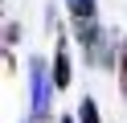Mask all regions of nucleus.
<instances>
[{
  "label": "nucleus",
  "mask_w": 127,
  "mask_h": 123,
  "mask_svg": "<svg viewBox=\"0 0 127 123\" xmlns=\"http://www.w3.org/2000/svg\"><path fill=\"white\" fill-rule=\"evenodd\" d=\"M66 12H70L78 45L86 49V62L111 66L115 53H111V41H107V33H102V25H98V0H66Z\"/></svg>",
  "instance_id": "nucleus-1"
},
{
  "label": "nucleus",
  "mask_w": 127,
  "mask_h": 123,
  "mask_svg": "<svg viewBox=\"0 0 127 123\" xmlns=\"http://www.w3.org/2000/svg\"><path fill=\"white\" fill-rule=\"evenodd\" d=\"M53 66L45 57H29V119L33 123H45L53 115Z\"/></svg>",
  "instance_id": "nucleus-2"
},
{
  "label": "nucleus",
  "mask_w": 127,
  "mask_h": 123,
  "mask_svg": "<svg viewBox=\"0 0 127 123\" xmlns=\"http://www.w3.org/2000/svg\"><path fill=\"white\" fill-rule=\"evenodd\" d=\"M53 82H58V90H66L70 86V53L62 49V41H58V53H53Z\"/></svg>",
  "instance_id": "nucleus-3"
},
{
  "label": "nucleus",
  "mask_w": 127,
  "mask_h": 123,
  "mask_svg": "<svg viewBox=\"0 0 127 123\" xmlns=\"http://www.w3.org/2000/svg\"><path fill=\"white\" fill-rule=\"evenodd\" d=\"M78 123H102V115H98V103H94L90 94L78 103Z\"/></svg>",
  "instance_id": "nucleus-4"
},
{
  "label": "nucleus",
  "mask_w": 127,
  "mask_h": 123,
  "mask_svg": "<svg viewBox=\"0 0 127 123\" xmlns=\"http://www.w3.org/2000/svg\"><path fill=\"white\" fill-rule=\"evenodd\" d=\"M119 94H123L127 98V37H123V45H119Z\"/></svg>",
  "instance_id": "nucleus-5"
},
{
  "label": "nucleus",
  "mask_w": 127,
  "mask_h": 123,
  "mask_svg": "<svg viewBox=\"0 0 127 123\" xmlns=\"http://www.w3.org/2000/svg\"><path fill=\"white\" fill-rule=\"evenodd\" d=\"M17 37H21V25H8V29H4V45L12 49V45H17Z\"/></svg>",
  "instance_id": "nucleus-6"
},
{
  "label": "nucleus",
  "mask_w": 127,
  "mask_h": 123,
  "mask_svg": "<svg viewBox=\"0 0 127 123\" xmlns=\"http://www.w3.org/2000/svg\"><path fill=\"white\" fill-rule=\"evenodd\" d=\"M58 123H78V115H74V119H70V115H66V119H58Z\"/></svg>",
  "instance_id": "nucleus-7"
},
{
  "label": "nucleus",
  "mask_w": 127,
  "mask_h": 123,
  "mask_svg": "<svg viewBox=\"0 0 127 123\" xmlns=\"http://www.w3.org/2000/svg\"><path fill=\"white\" fill-rule=\"evenodd\" d=\"M29 123H33V119H29Z\"/></svg>",
  "instance_id": "nucleus-8"
}]
</instances>
